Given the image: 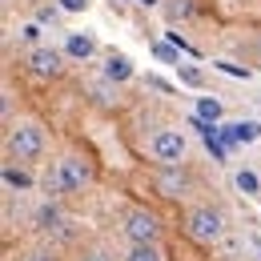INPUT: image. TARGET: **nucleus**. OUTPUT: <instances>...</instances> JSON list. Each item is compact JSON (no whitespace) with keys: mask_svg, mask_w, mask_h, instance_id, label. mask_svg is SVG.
Here are the masks:
<instances>
[{"mask_svg":"<svg viewBox=\"0 0 261 261\" xmlns=\"http://www.w3.org/2000/svg\"><path fill=\"white\" fill-rule=\"evenodd\" d=\"M44 129L36 125V121H12L8 125V137H4V149H8V157L12 161H36L40 153H44Z\"/></svg>","mask_w":261,"mask_h":261,"instance_id":"1","label":"nucleus"},{"mask_svg":"<svg viewBox=\"0 0 261 261\" xmlns=\"http://www.w3.org/2000/svg\"><path fill=\"white\" fill-rule=\"evenodd\" d=\"M185 233L197 245H221L225 241V213L213 205H193L185 213Z\"/></svg>","mask_w":261,"mask_h":261,"instance_id":"2","label":"nucleus"},{"mask_svg":"<svg viewBox=\"0 0 261 261\" xmlns=\"http://www.w3.org/2000/svg\"><path fill=\"white\" fill-rule=\"evenodd\" d=\"M185 137L177 129H157L153 137H149V153H153V161L161 165V169H181V161H185Z\"/></svg>","mask_w":261,"mask_h":261,"instance_id":"3","label":"nucleus"},{"mask_svg":"<svg viewBox=\"0 0 261 261\" xmlns=\"http://www.w3.org/2000/svg\"><path fill=\"white\" fill-rule=\"evenodd\" d=\"M24 68L33 72L36 81H57L65 72V48H53V44H36L24 53Z\"/></svg>","mask_w":261,"mask_h":261,"instance_id":"4","label":"nucleus"},{"mask_svg":"<svg viewBox=\"0 0 261 261\" xmlns=\"http://www.w3.org/2000/svg\"><path fill=\"white\" fill-rule=\"evenodd\" d=\"M121 233H125V241H133V245H141V241H161V221H157V213H149V209H129L125 221H121Z\"/></svg>","mask_w":261,"mask_h":261,"instance_id":"5","label":"nucleus"},{"mask_svg":"<svg viewBox=\"0 0 261 261\" xmlns=\"http://www.w3.org/2000/svg\"><path fill=\"white\" fill-rule=\"evenodd\" d=\"M61 173H65V185L68 193H85L89 185H93V169H89V161L85 157H76V153H68V157H61Z\"/></svg>","mask_w":261,"mask_h":261,"instance_id":"6","label":"nucleus"},{"mask_svg":"<svg viewBox=\"0 0 261 261\" xmlns=\"http://www.w3.org/2000/svg\"><path fill=\"white\" fill-rule=\"evenodd\" d=\"M33 225L40 229V233H65V213H61V205L44 197V201L33 209Z\"/></svg>","mask_w":261,"mask_h":261,"instance_id":"7","label":"nucleus"},{"mask_svg":"<svg viewBox=\"0 0 261 261\" xmlns=\"http://www.w3.org/2000/svg\"><path fill=\"white\" fill-rule=\"evenodd\" d=\"M97 36L93 33H68L65 36V57L68 61H93L97 57Z\"/></svg>","mask_w":261,"mask_h":261,"instance_id":"8","label":"nucleus"},{"mask_svg":"<svg viewBox=\"0 0 261 261\" xmlns=\"http://www.w3.org/2000/svg\"><path fill=\"white\" fill-rule=\"evenodd\" d=\"M185 189H189L185 169H161V173H157V193H161V197L177 201V197H185Z\"/></svg>","mask_w":261,"mask_h":261,"instance_id":"9","label":"nucleus"},{"mask_svg":"<svg viewBox=\"0 0 261 261\" xmlns=\"http://www.w3.org/2000/svg\"><path fill=\"white\" fill-rule=\"evenodd\" d=\"M133 61L125 57V53H109L105 57V81H113V85H125V81H133Z\"/></svg>","mask_w":261,"mask_h":261,"instance_id":"10","label":"nucleus"},{"mask_svg":"<svg viewBox=\"0 0 261 261\" xmlns=\"http://www.w3.org/2000/svg\"><path fill=\"white\" fill-rule=\"evenodd\" d=\"M121 261H165V249H161V241H141V245L125 241Z\"/></svg>","mask_w":261,"mask_h":261,"instance_id":"11","label":"nucleus"},{"mask_svg":"<svg viewBox=\"0 0 261 261\" xmlns=\"http://www.w3.org/2000/svg\"><path fill=\"white\" fill-rule=\"evenodd\" d=\"M40 189H44V197H48V201H61V197H68V185H65V173H61V165H48V169H44V177H40Z\"/></svg>","mask_w":261,"mask_h":261,"instance_id":"12","label":"nucleus"},{"mask_svg":"<svg viewBox=\"0 0 261 261\" xmlns=\"http://www.w3.org/2000/svg\"><path fill=\"white\" fill-rule=\"evenodd\" d=\"M4 189H8V193L33 189V173H24V169H16V165H4Z\"/></svg>","mask_w":261,"mask_h":261,"instance_id":"13","label":"nucleus"},{"mask_svg":"<svg viewBox=\"0 0 261 261\" xmlns=\"http://www.w3.org/2000/svg\"><path fill=\"white\" fill-rule=\"evenodd\" d=\"M197 117H201V121H209V125H221L225 105H221L217 97H197Z\"/></svg>","mask_w":261,"mask_h":261,"instance_id":"14","label":"nucleus"},{"mask_svg":"<svg viewBox=\"0 0 261 261\" xmlns=\"http://www.w3.org/2000/svg\"><path fill=\"white\" fill-rule=\"evenodd\" d=\"M233 185H237L245 197H257L261 193V177L253 173V169H237V173H233Z\"/></svg>","mask_w":261,"mask_h":261,"instance_id":"15","label":"nucleus"},{"mask_svg":"<svg viewBox=\"0 0 261 261\" xmlns=\"http://www.w3.org/2000/svg\"><path fill=\"white\" fill-rule=\"evenodd\" d=\"M193 12H197L193 0H169V4H165V16H169L173 24H177V20H189Z\"/></svg>","mask_w":261,"mask_h":261,"instance_id":"16","label":"nucleus"},{"mask_svg":"<svg viewBox=\"0 0 261 261\" xmlns=\"http://www.w3.org/2000/svg\"><path fill=\"white\" fill-rule=\"evenodd\" d=\"M153 57H157V61H161V65H181V48H177V44H169V40H157V44H153Z\"/></svg>","mask_w":261,"mask_h":261,"instance_id":"17","label":"nucleus"},{"mask_svg":"<svg viewBox=\"0 0 261 261\" xmlns=\"http://www.w3.org/2000/svg\"><path fill=\"white\" fill-rule=\"evenodd\" d=\"M177 81L189 85V89H205V72L197 65H177Z\"/></svg>","mask_w":261,"mask_h":261,"instance_id":"18","label":"nucleus"},{"mask_svg":"<svg viewBox=\"0 0 261 261\" xmlns=\"http://www.w3.org/2000/svg\"><path fill=\"white\" fill-rule=\"evenodd\" d=\"M40 33H44V24H40V20H29V24L20 29V40H24L29 48H36V44H40Z\"/></svg>","mask_w":261,"mask_h":261,"instance_id":"19","label":"nucleus"},{"mask_svg":"<svg viewBox=\"0 0 261 261\" xmlns=\"http://www.w3.org/2000/svg\"><path fill=\"white\" fill-rule=\"evenodd\" d=\"M81 261H117V253H113L109 245H89V249L81 253Z\"/></svg>","mask_w":261,"mask_h":261,"instance_id":"20","label":"nucleus"},{"mask_svg":"<svg viewBox=\"0 0 261 261\" xmlns=\"http://www.w3.org/2000/svg\"><path fill=\"white\" fill-rule=\"evenodd\" d=\"M61 12H65L61 4H44V8H36V20H40V24H57Z\"/></svg>","mask_w":261,"mask_h":261,"instance_id":"21","label":"nucleus"},{"mask_svg":"<svg viewBox=\"0 0 261 261\" xmlns=\"http://www.w3.org/2000/svg\"><path fill=\"white\" fill-rule=\"evenodd\" d=\"M221 72H229V76H237V81H249V68H241V65H229V61H221Z\"/></svg>","mask_w":261,"mask_h":261,"instance_id":"22","label":"nucleus"},{"mask_svg":"<svg viewBox=\"0 0 261 261\" xmlns=\"http://www.w3.org/2000/svg\"><path fill=\"white\" fill-rule=\"evenodd\" d=\"M57 4L65 8L68 16H76V12H85V8H89V0H57Z\"/></svg>","mask_w":261,"mask_h":261,"instance_id":"23","label":"nucleus"},{"mask_svg":"<svg viewBox=\"0 0 261 261\" xmlns=\"http://www.w3.org/2000/svg\"><path fill=\"white\" fill-rule=\"evenodd\" d=\"M165 40H169V44H177L181 53H197V48H193V44H189V40H185L181 33H165Z\"/></svg>","mask_w":261,"mask_h":261,"instance_id":"24","label":"nucleus"},{"mask_svg":"<svg viewBox=\"0 0 261 261\" xmlns=\"http://www.w3.org/2000/svg\"><path fill=\"white\" fill-rule=\"evenodd\" d=\"M20 261H57V253L53 249H33V253H24Z\"/></svg>","mask_w":261,"mask_h":261,"instance_id":"25","label":"nucleus"},{"mask_svg":"<svg viewBox=\"0 0 261 261\" xmlns=\"http://www.w3.org/2000/svg\"><path fill=\"white\" fill-rule=\"evenodd\" d=\"M149 85H153L157 93H173V85H169V81H161V76H149Z\"/></svg>","mask_w":261,"mask_h":261,"instance_id":"26","label":"nucleus"},{"mask_svg":"<svg viewBox=\"0 0 261 261\" xmlns=\"http://www.w3.org/2000/svg\"><path fill=\"white\" fill-rule=\"evenodd\" d=\"M137 4H141V8H157L161 0H137Z\"/></svg>","mask_w":261,"mask_h":261,"instance_id":"27","label":"nucleus"},{"mask_svg":"<svg viewBox=\"0 0 261 261\" xmlns=\"http://www.w3.org/2000/svg\"><path fill=\"white\" fill-rule=\"evenodd\" d=\"M253 261H261V249H257V257H253Z\"/></svg>","mask_w":261,"mask_h":261,"instance_id":"28","label":"nucleus"}]
</instances>
